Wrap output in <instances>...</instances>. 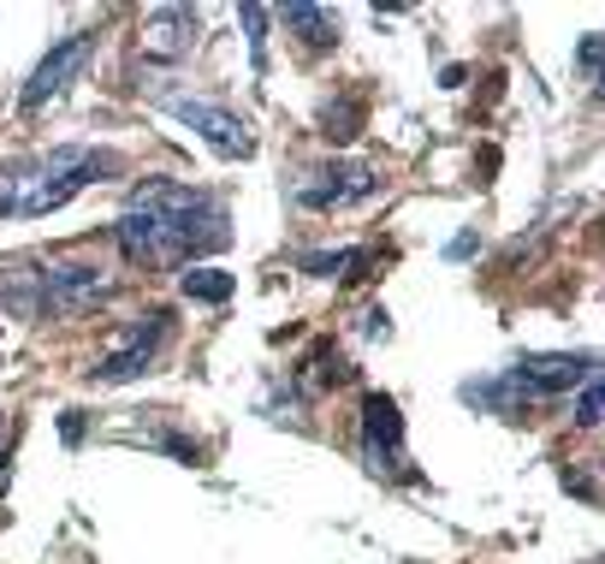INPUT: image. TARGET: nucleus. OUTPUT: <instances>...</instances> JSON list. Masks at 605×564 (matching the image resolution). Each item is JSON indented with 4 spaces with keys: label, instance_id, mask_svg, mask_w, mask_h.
I'll use <instances>...</instances> for the list:
<instances>
[{
    "label": "nucleus",
    "instance_id": "f257e3e1",
    "mask_svg": "<svg viewBox=\"0 0 605 564\" xmlns=\"http://www.w3.org/2000/svg\"><path fill=\"white\" fill-rule=\"evenodd\" d=\"M101 167H113V161L95 155V149H83V143L48 149V155L19 161V167H0V214H24V220L54 214L101 173Z\"/></svg>",
    "mask_w": 605,
    "mask_h": 564
},
{
    "label": "nucleus",
    "instance_id": "f03ea898",
    "mask_svg": "<svg viewBox=\"0 0 605 564\" xmlns=\"http://www.w3.org/2000/svg\"><path fill=\"white\" fill-rule=\"evenodd\" d=\"M37 292H42V315H78L95 298H108V273L95 262H48L37 268Z\"/></svg>",
    "mask_w": 605,
    "mask_h": 564
},
{
    "label": "nucleus",
    "instance_id": "7ed1b4c3",
    "mask_svg": "<svg viewBox=\"0 0 605 564\" xmlns=\"http://www.w3.org/2000/svg\"><path fill=\"white\" fill-rule=\"evenodd\" d=\"M167 333H172V315H167V310L143 315L125 339H119V351L101 356V363L90 369V381H95V386H125V381H137V374L154 363V351L167 345Z\"/></svg>",
    "mask_w": 605,
    "mask_h": 564
},
{
    "label": "nucleus",
    "instance_id": "20e7f679",
    "mask_svg": "<svg viewBox=\"0 0 605 564\" xmlns=\"http://www.w3.org/2000/svg\"><path fill=\"white\" fill-rule=\"evenodd\" d=\"M362 464L374 475H397L404 470V416L386 392H369L362 399Z\"/></svg>",
    "mask_w": 605,
    "mask_h": 564
},
{
    "label": "nucleus",
    "instance_id": "39448f33",
    "mask_svg": "<svg viewBox=\"0 0 605 564\" xmlns=\"http://www.w3.org/2000/svg\"><path fill=\"white\" fill-rule=\"evenodd\" d=\"M167 113L172 119H184L190 131H202L209 143L220 149V155H250V131H244V119H238L232 108H220V101H202V95H167Z\"/></svg>",
    "mask_w": 605,
    "mask_h": 564
},
{
    "label": "nucleus",
    "instance_id": "423d86ee",
    "mask_svg": "<svg viewBox=\"0 0 605 564\" xmlns=\"http://www.w3.org/2000/svg\"><path fill=\"white\" fill-rule=\"evenodd\" d=\"M95 60V37H65L60 48H48V60L37 66V72H30V83H24V113H37V108H48V101H54L65 83H72L83 66Z\"/></svg>",
    "mask_w": 605,
    "mask_h": 564
},
{
    "label": "nucleus",
    "instance_id": "0eeeda50",
    "mask_svg": "<svg viewBox=\"0 0 605 564\" xmlns=\"http://www.w3.org/2000/svg\"><path fill=\"white\" fill-rule=\"evenodd\" d=\"M291 197L303 202V209H339V202H356V197H374V173L369 167H309V173L291 184Z\"/></svg>",
    "mask_w": 605,
    "mask_h": 564
},
{
    "label": "nucleus",
    "instance_id": "6e6552de",
    "mask_svg": "<svg viewBox=\"0 0 605 564\" xmlns=\"http://www.w3.org/2000/svg\"><path fill=\"white\" fill-rule=\"evenodd\" d=\"M202 37V19L190 7H154L143 19V37H137V48H143L149 60H184L190 48H196Z\"/></svg>",
    "mask_w": 605,
    "mask_h": 564
},
{
    "label": "nucleus",
    "instance_id": "1a4fd4ad",
    "mask_svg": "<svg viewBox=\"0 0 605 564\" xmlns=\"http://www.w3.org/2000/svg\"><path fill=\"white\" fill-rule=\"evenodd\" d=\"M587 374H594V363H587V356H523V363L511 369V381L523 386L528 399H552V392L582 386Z\"/></svg>",
    "mask_w": 605,
    "mask_h": 564
},
{
    "label": "nucleus",
    "instance_id": "9d476101",
    "mask_svg": "<svg viewBox=\"0 0 605 564\" xmlns=\"http://www.w3.org/2000/svg\"><path fill=\"white\" fill-rule=\"evenodd\" d=\"M280 24L291 30V37H303V48H333L339 42V19L321 7H309V0H291V7L280 12Z\"/></svg>",
    "mask_w": 605,
    "mask_h": 564
},
{
    "label": "nucleus",
    "instance_id": "9b49d317",
    "mask_svg": "<svg viewBox=\"0 0 605 564\" xmlns=\"http://www.w3.org/2000/svg\"><path fill=\"white\" fill-rule=\"evenodd\" d=\"M179 292L190 303H226L238 292V280H232V273H220V268H184L179 273Z\"/></svg>",
    "mask_w": 605,
    "mask_h": 564
},
{
    "label": "nucleus",
    "instance_id": "f8f14e48",
    "mask_svg": "<svg viewBox=\"0 0 605 564\" xmlns=\"http://www.w3.org/2000/svg\"><path fill=\"white\" fill-rule=\"evenodd\" d=\"M356 131H362V101H326V113H321L326 143H351Z\"/></svg>",
    "mask_w": 605,
    "mask_h": 564
},
{
    "label": "nucleus",
    "instance_id": "ddd939ff",
    "mask_svg": "<svg viewBox=\"0 0 605 564\" xmlns=\"http://www.w3.org/2000/svg\"><path fill=\"white\" fill-rule=\"evenodd\" d=\"M344 381V363L333 356V345H321L315 356H309V374H303V386L309 392H321V386H339Z\"/></svg>",
    "mask_w": 605,
    "mask_h": 564
},
{
    "label": "nucleus",
    "instance_id": "4468645a",
    "mask_svg": "<svg viewBox=\"0 0 605 564\" xmlns=\"http://www.w3.org/2000/svg\"><path fill=\"white\" fill-rule=\"evenodd\" d=\"M238 19H244V30H250L255 66H268V7H238Z\"/></svg>",
    "mask_w": 605,
    "mask_h": 564
},
{
    "label": "nucleus",
    "instance_id": "2eb2a0df",
    "mask_svg": "<svg viewBox=\"0 0 605 564\" xmlns=\"http://www.w3.org/2000/svg\"><path fill=\"white\" fill-rule=\"evenodd\" d=\"M576 429H599V374L582 381V399H576Z\"/></svg>",
    "mask_w": 605,
    "mask_h": 564
},
{
    "label": "nucleus",
    "instance_id": "dca6fc26",
    "mask_svg": "<svg viewBox=\"0 0 605 564\" xmlns=\"http://www.w3.org/2000/svg\"><path fill=\"white\" fill-rule=\"evenodd\" d=\"M362 262V250H333V255H309V273H321V280H333V273H344V268H356Z\"/></svg>",
    "mask_w": 605,
    "mask_h": 564
},
{
    "label": "nucleus",
    "instance_id": "f3484780",
    "mask_svg": "<svg viewBox=\"0 0 605 564\" xmlns=\"http://www.w3.org/2000/svg\"><path fill=\"white\" fill-rule=\"evenodd\" d=\"M576 60H582V72H587V78H599V37H582Z\"/></svg>",
    "mask_w": 605,
    "mask_h": 564
},
{
    "label": "nucleus",
    "instance_id": "a211bd4d",
    "mask_svg": "<svg viewBox=\"0 0 605 564\" xmlns=\"http://www.w3.org/2000/svg\"><path fill=\"white\" fill-rule=\"evenodd\" d=\"M60 440H65V446H78V440H83V410H65V416H60Z\"/></svg>",
    "mask_w": 605,
    "mask_h": 564
},
{
    "label": "nucleus",
    "instance_id": "6ab92c4d",
    "mask_svg": "<svg viewBox=\"0 0 605 564\" xmlns=\"http://www.w3.org/2000/svg\"><path fill=\"white\" fill-rule=\"evenodd\" d=\"M564 487H569V493H582V500H587V505H594V500H599V487H594V475H569V470H564Z\"/></svg>",
    "mask_w": 605,
    "mask_h": 564
},
{
    "label": "nucleus",
    "instance_id": "aec40b11",
    "mask_svg": "<svg viewBox=\"0 0 605 564\" xmlns=\"http://www.w3.org/2000/svg\"><path fill=\"white\" fill-rule=\"evenodd\" d=\"M386 321H392L386 310H369V315H362V333H369V339H386V333H392Z\"/></svg>",
    "mask_w": 605,
    "mask_h": 564
},
{
    "label": "nucleus",
    "instance_id": "412c9836",
    "mask_svg": "<svg viewBox=\"0 0 605 564\" xmlns=\"http://www.w3.org/2000/svg\"><path fill=\"white\" fill-rule=\"evenodd\" d=\"M470 250H475V232H457L452 244H445V255H452V262H463V255H470Z\"/></svg>",
    "mask_w": 605,
    "mask_h": 564
},
{
    "label": "nucleus",
    "instance_id": "4be33fe9",
    "mask_svg": "<svg viewBox=\"0 0 605 564\" xmlns=\"http://www.w3.org/2000/svg\"><path fill=\"white\" fill-rule=\"evenodd\" d=\"M7 482H12V470H7V464H0V493H7Z\"/></svg>",
    "mask_w": 605,
    "mask_h": 564
}]
</instances>
